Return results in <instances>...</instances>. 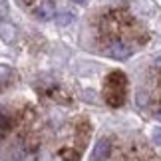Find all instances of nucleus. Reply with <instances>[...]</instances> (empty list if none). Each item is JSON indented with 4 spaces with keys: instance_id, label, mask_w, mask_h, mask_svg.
<instances>
[{
    "instance_id": "f8f14e48",
    "label": "nucleus",
    "mask_w": 161,
    "mask_h": 161,
    "mask_svg": "<svg viewBox=\"0 0 161 161\" xmlns=\"http://www.w3.org/2000/svg\"><path fill=\"white\" fill-rule=\"evenodd\" d=\"M72 2H76V4H82V2H86V0H72Z\"/></svg>"
},
{
    "instance_id": "6e6552de",
    "label": "nucleus",
    "mask_w": 161,
    "mask_h": 161,
    "mask_svg": "<svg viewBox=\"0 0 161 161\" xmlns=\"http://www.w3.org/2000/svg\"><path fill=\"white\" fill-rule=\"evenodd\" d=\"M111 139L109 137H102L94 147V153H92V161H106L111 155Z\"/></svg>"
},
{
    "instance_id": "9b49d317",
    "label": "nucleus",
    "mask_w": 161,
    "mask_h": 161,
    "mask_svg": "<svg viewBox=\"0 0 161 161\" xmlns=\"http://www.w3.org/2000/svg\"><path fill=\"white\" fill-rule=\"evenodd\" d=\"M155 115H157V119L161 121V100L157 102V109H155Z\"/></svg>"
},
{
    "instance_id": "39448f33",
    "label": "nucleus",
    "mask_w": 161,
    "mask_h": 161,
    "mask_svg": "<svg viewBox=\"0 0 161 161\" xmlns=\"http://www.w3.org/2000/svg\"><path fill=\"white\" fill-rule=\"evenodd\" d=\"M42 94H44L48 100H52L56 103H62V106H70V103L74 102V97L68 94V90L60 88V86H54V84L48 90H42Z\"/></svg>"
},
{
    "instance_id": "423d86ee",
    "label": "nucleus",
    "mask_w": 161,
    "mask_h": 161,
    "mask_svg": "<svg viewBox=\"0 0 161 161\" xmlns=\"http://www.w3.org/2000/svg\"><path fill=\"white\" fill-rule=\"evenodd\" d=\"M106 54L111 56L114 60H127L129 54H131V48H129L123 40H111L109 44L106 46Z\"/></svg>"
},
{
    "instance_id": "20e7f679",
    "label": "nucleus",
    "mask_w": 161,
    "mask_h": 161,
    "mask_svg": "<svg viewBox=\"0 0 161 161\" xmlns=\"http://www.w3.org/2000/svg\"><path fill=\"white\" fill-rule=\"evenodd\" d=\"M82 149H80L78 145H74V143H64V145H60L58 149H56L54 153V159L56 161H80L82 159Z\"/></svg>"
},
{
    "instance_id": "f257e3e1",
    "label": "nucleus",
    "mask_w": 161,
    "mask_h": 161,
    "mask_svg": "<svg viewBox=\"0 0 161 161\" xmlns=\"http://www.w3.org/2000/svg\"><path fill=\"white\" fill-rule=\"evenodd\" d=\"M40 149H42V137L36 129H30V131H20V135L16 137L12 155L16 161H38Z\"/></svg>"
},
{
    "instance_id": "0eeeda50",
    "label": "nucleus",
    "mask_w": 161,
    "mask_h": 161,
    "mask_svg": "<svg viewBox=\"0 0 161 161\" xmlns=\"http://www.w3.org/2000/svg\"><path fill=\"white\" fill-rule=\"evenodd\" d=\"M16 127V121H14V114L6 108H0V143L8 137V133Z\"/></svg>"
},
{
    "instance_id": "f03ea898",
    "label": "nucleus",
    "mask_w": 161,
    "mask_h": 161,
    "mask_svg": "<svg viewBox=\"0 0 161 161\" xmlns=\"http://www.w3.org/2000/svg\"><path fill=\"white\" fill-rule=\"evenodd\" d=\"M103 100L111 108H121L127 100V78L123 72L108 74L103 82Z\"/></svg>"
},
{
    "instance_id": "9d476101",
    "label": "nucleus",
    "mask_w": 161,
    "mask_h": 161,
    "mask_svg": "<svg viewBox=\"0 0 161 161\" xmlns=\"http://www.w3.org/2000/svg\"><path fill=\"white\" fill-rule=\"evenodd\" d=\"M153 141H155V143H159V145H161V127H159V129H155V131H153Z\"/></svg>"
},
{
    "instance_id": "1a4fd4ad",
    "label": "nucleus",
    "mask_w": 161,
    "mask_h": 161,
    "mask_svg": "<svg viewBox=\"0 0 161 161\" xmlns=\"http://www.w3.org/2000/svg\"><path fill=\"white\" fill-rule=\"evenodd\" d=\"M0 34H2L4 40H12L14 38V28H12L10 24H2V26H0Z\"/></svg>"
},
{
    "instance_id": "7ed1b4c3",
    "label": "nucleus",
    "mask_w": 161,
    "mask_h": 161,
    "mask_svg": "<svg viewBox=\"0 0 161 161\" xmlns=\"http://www.w3.org/2000/svg\"><path fill=\"white\" fill-rule=\"evenodd\" d=\"M90 135H92V123L88 117H78L74 119L72 123V143L78 145L80 149H86L88 147V141H90Z\"/></svg>"
}]
</instances>
